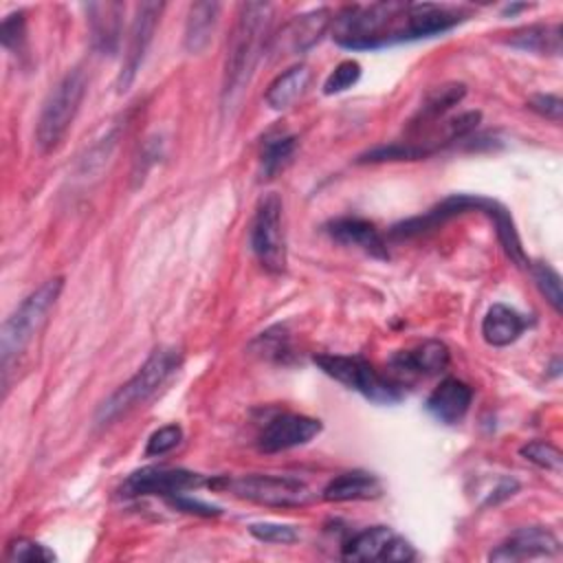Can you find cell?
<instances>
[{
  "label": "cell",
  "instance_id": "1",
  "mask_svg": "<svg viewBox=\"0 0 563 563\" xmlns=\"http://www.w3.org/2000/svg\"><path fill=\"white\" fill-rule=\"evenodd\" d=\"M411 2H367L345 4L332 18V37L350 51H372L398 42H411L409 26Z\"/></svg>",
  "mask_w": 563,
  "mask_h": 563
},
{
  "label": "cell",
  "instance_id": "2",
  "mask_svg": "<svg viewBox=\"0 0 563 563\" xmlns=\"http://www.w3.org/2000/svg\"><path fill=\"white\" fill-rule=\"evenodd\" d=\"M273 20V4L268 2H242L238 7L235 24L227 42L224 59V106L233 103L238 95L249 86L260 57L266 51L268 31Z\"/></svg>",
  "mask_w": 563,
  "mask_h": 563
},
{
  "label": "cell",
  "instance_id": "3",
  "mask_svg": "<svg viewBox=\"0 0 563 563\" xmlns=\"http://www.w3.org/2000/svg\"><path fill=\"white\" fill-rule=\"evenodd\" d=\"M466 211H482V213H486L495 222V231H497L499 244L504 246L506 255L517 266H528L530 264L526 253H523V246H521V240H519V233H517V227L512 222L510 211L501 202H497L493 198L473 196V194H451V196H446L442 202L431 207L427 213L394 224L391 227V238L407 240V238L422 235V233H427V231H431V229L444 224L446 220H451L455 216H462Z\"/></svg>",
  "mask_w": 563,
  "mask_h": 563
},
{
  "label": "cell",
  "instance_id": "4",
  "mask_svg": "<svg viewBox=\"0 0 563 563\" xmlns=\"http://www.w3.org/2000/svg\"><path fill=\"white\" fill-rule=\"evenodd\" d=\"M64 288V277H51L33 292H29L20 306L4 319L0 330V365H2V380L7 385L9 372L13 361H18L24 350L31 345L33 336L44 325L48 312L57 303Z\"/></svg>",
  "mask_w": 563,
  "mask_h": 563
},
{
  "label": "cell",
  "instance_id": "5",
  "mask_svg": "<svg viewBox=\"0 0 563 563\" xmlns=\"http://www.w3.org/2000/svg\"><path fill=\"white\" fill-rule=\"evenodd\" d=\"M180 352L174 347H156L145 363L134 372L132 378H128L123 385H119L97 409V424H110L117 418L130 413L145 400H150L178 369H180Z\"/></svg>",
  "mask_w": 563,
  "mask_h": 563
},
{
  "label": "cell",
  "instance_id": "6",
  "mask_svg": "<svg viewBox=\"0 0 563 563\" xmlns=\"http://www.w3.org/2000/svg\"><path fill=\"white\" fill-rule=\"evenodd\" d=\"M209 486L218 490H227L238 499H246L266 508H299L310 504L312 499L310 486L303 479L292 475H266V473L238 475V477L218 475L209 479Z\"/></svg>",
  "mask_w": 563,
  "mask_h": 563
},
{
  "label": "cell",
  "instance_id": "7",
  "mask_svg": "<svg viewBox=\"0 0 563 563\" xmlns=\"http://www.w3.org/2000/svg\"><path fill=\"white\" fill-rule=\"evenodd\" d=\"M86 73L81 68H73L48 92L35 125V143L42 152H53L66 136L86 97Z\"/></svg>",
  "mask_w": 563,
  "mask_h": 563
},
{
  "label": "cell",
  "instance_id": "8",
  "mask_svg": "<svg viewBox=\"0 0 563 563\" xmlns=\"http://www.w3.org/2000/svg\"><path fill=\"white\" fill-rule=\"evenodd\" d=\"M314 365L339 380L352 391H358L367 400L376 405H394L402 398V387L394 383L389 376H383L369 361L363 356H345V354H314Z\"/></svg>",
  "mask_w": 563,
  "mask_h": 563
},
{
  "label": "cell",
  "instance_id": "9",
  "mask_svg": "<svg viewBox=\"0 0 563 563\" xmlns=\"http://www.w3.org/2000/svg\"><path fill=\"white\" fill-rule=\"evenodd\" d=\"M249 244L264 271L279 275L286 271V240L282 227V198L266 194L255 207V216L249 231Z\"/></svg>",
  "mask_w": 563,
  "mask_h": 563
},
{
  "label": "cell",
  "instance_id": "10",
  "mask_svg": "<svg viewBox=\"0 0 563 563\" xmlns=\"http://www.w3.org/2000/svg\"><path fill=\"white\" fill-rule=\"evenodd\" d=\"M209 484V479L200 473L187 468H172V466H145L130 473L123 484L119 486L121 497H176L185 495L187 490H196Z\"/></svg>",
  "mask_w": 563,
  "mask_h": 563
},
{
  "label": "cell",
  "instance_id": "11",
  "mask_svg": "<svg viewBox=\"0 0 563 563\" xmlns=\"http://www.w3.org/2000/svg\"><path fill=\"white\" fill-rule=\"evenodd\" d=\"M345 561H411L416 556L413 545L389 526H372L356 532L341 548Z\"/></svg>",
  "mask_w": 563,
  "mask_h": 563
},
{
  "label": "cell",
  "instance_id": "12",
  "mask_svg": "<svg viewBox=\"0 0 563 563\" xmlns=\"http://www.w3.org/2000/svg\"><path fill=\"white\" fill-rule=\"evenodd\" d=\"M163 9H165L163 2H141V4H136V13H134V20L130 24V35H128V48H125L121 73H119V79H117L119 92H125L132 86L136 73L141 70V64L147 55V48H150L152 40H154V31L158 26Z\"/></svg>",
  "mask_w": 563,
  "mask_h": 563
},
{
  "label": "cell",
  "instance_id": "13",
  "mask_svg": "<svg viewBox=\"0 0 563 563\" xmlns=\"http://www.w3.org/2000/svg\"><path fill=\"white\" fill-rule=\"evenodd\" d=\"M319 433H321V420L303 413L284 411L266 420V424L257 433L255 444L262 453H279L295 446H303Z\"/></svg>",
  "mask_w": 563,
  "mask_h": 563
},
{
  "label": "cell",
  "instance_id": "14",
  "mask_svg": "<svg viewBox=\"0 0 563 563\" xmlns=\"http://www.w3.org/2000/svg\"><path fill=\"white\" fill-rule=\"evenodd\" d=\"M449 361H451L449 347L438 339H429L411 350H402L394 354L389 361V369H391L389 378L400 387H405L407 383H413L418 378H427L444 372Z\"/></svg>",
  "mask_w": 563,
  "mask_h": 563
},
{
  "label": "cell",
  "instance_id": "15",
  "mask_svg": "<svg viewBox=\"0 0 563 563\" xmlns=\"http://www.w3.org/2000/svg\"><path fill=\"white\" fill-rule=\"evenodd\" d=\"M323 231L339 244L343 246H354L361 249L363 253L376 257V260H387L389 251L385 244V238L376 229L374 222L358 218V216H343L334 218L323 224Z\"/></svg>",
  "mask_w": 563,
  "mask_h": 563
},
{
  "label": "cell",
  "instance_id": "16",
  "mask_svg": "<svg viewBox=\"0 0 563 563\" xmlns=\"http://www.w3.org/2000/svg\"><path fill=\"white\" fill-rule=\"evenodd\" d=\"M332 24V13L325 7L319 9H310L306 13L295 15L282 31L279 35L273 40L282 51L299 55L310 51L330 29Z\"/></svg>",
  "mask_w": 563,
  "mask_h": 563
},
{
  "label": "cell",
  "instance_id": "17",
  "mask_svg": "<svg viewBox=\"0 0 563 563\" xmlns=\"http://www.w3.org/2000/svg\"><path fill=\"white\" fill-rule=\"evenodd\" d=\"M559 552V539L539 526L521 528L512 532L504 543H499L495 550H490V561H526L537 556H552Z\"/></svg>",
  "mask_w": 563,
  "mask_h": 563
},
{
  "label": "cell",
  "instance_id": "18",
  "mask_svg": "<svg viewBox=\"0 0 563 563\" xmlns=\"http://www.w3.org/2000/svg\"><path fill=\"white\" fill-rule=\"evenodd\" d=\"M473 402V389L460 378H444L427 398V411L442 424H457Z\"/></svg>",
  "mask_w": 563,
  "mask_h": 563
},
{
  "label": "cell",
  "instance_id": "19",
  "mask_svg": "<svg viewBox=\"0 0 563 563\" xmlns=\"http://www.w3.org/2000/svg\"><path fill=\"white\" fill-rule=\"evenodd\" d=\"M86 11L95 51L101 55H114L121 44V15L125 7L121 2H92Z\"/></svg>",
  "mask_w": 563,
  "mask_h": 563
},
{
  "label": "cell",
  "instance_id": "20",
  "mask_svg": "<svg viewBox=\"0 0 563 563\" xmlns=\"http://www.w3.org/2000/svg\"><path fill=\"white\" fill-rule=\"evenodd\" d=\"M383 495V482L367 471H347L336 477H332L325 488L321 490V497L325 501H361V499H376Z\"/></svg>",
  "mask_w": 563,
  "mask_h": 563
},
{
  "label": "cell",
  "instance_id": "21",
  "mask_svg": "<svg viewBox=\"0 0 563 563\" xmlns=\"http://www.w3.org/2000/svg\"><path fill=\"white\" fill-rule=\"evenodd\" d=\"M528 319L506 303H493L482 319V336L493 347L515 343L528 328Z\"/></svg>",
  "mask_w": 563,
  "mask_h": 563
},
{
  "label": "cell",
  "instance_id": "22",
  "mask_svg": "<svg viewBox=\"0 0 563 563\" xmlns=\"http://www.w3.org/2000/svg\"><path fill=\"white\" fill-rule=\"evenodd\" d=\"M466 95V86L464 84H457V81H451V84H442L438 88H433L427 99L422 101V106L418 108V112L411 117L409 121V128H407V134H413V132H420V130H427L431 125H435L438 121L444 119V114L457 106Z\"/></svg>",
  "mask_w": 563,
  "mask_h": 563
},
{
  "label": "cell",
  "instance_id": "23",
  "mask_svg": "<svg viewBox=\"0 0 563 563\" xmlns=\"http://www.w3.org/2000/svg\"><path fill=\"white\" fill-rule=\"evenodd\" d=\"M310 81V68L306 64H295L279 73L266 88V103L273 110H286L290 108L303 92Z\"/></svg>",
  "mask_w": 563,
  "mask_h": 563
},
{
  "label": "cell",
  "instance_id": "24",
  "mask_svg": "<svg viewBox=\"0 0 563 563\" xmlns=\"http://www.w3.org/2000/svg\"><path fill=\"white\" fill-rule=\"evenodd\" d=\"M510 46L537 53V55H561V24H530L523 29H517L506 40Z\"/></svg>",
  "mask_w": 563,
  "mask_h": 563
},
{
  "label": "cell",
  "instance_id": "25",
  "mask_svg": "<svg viewBox=\"0 0 563 563\" xmlns=\"http://www.w3.org/2000/svg\"><path fill=\"white\" fill-rule=\"evenodd\" d=\"M218 11H220L218 2H196L189 7L185 37H183V44L189 53H200L207 48V44L213 37Z\"/></svg>",
  "mask_w": 563,
  "mask_h": 563
},
{
  "label": "cell",
  "instance_id": "26",
  "mask_svg": "<svg viewBox=\"0 0 563 563\" xmlns=\"http://www.w3.org/2000/svg\"><path fill=\"white\" fill-rule=\"evenodd\" d=\"M297 150V139L288 132L275 130L266 134L260 150V174L262 178H275L290 161Z\"/></svg>",
  "mask_w": 563,
  "mask_h": 563
},
{
  "label": "cell",
  "instance_id": "27",
  "mask_svg": "<svg viewBox=\"0 0 563 563\" xmlns=\"http://www.w3.org/2000/svg\"><path fill=\"white\" fill-rule=\"evenodd\" d=\"M530 273L534 277V284L539 292L545 297V301L552 306L556 314L563 312V290H561V275L548 264V262H534L528 264Z\"/></svg>",
  "mask_w": 563,
  "mask_h": 563
},
{
  "label": "cell",
  "instance_id": "28",
  "mask_svg": "<svg viewBox=\"0 0 563 563\" xmlns=\"http://www.w3.org/2000/svg\"><path fill=\"white\" fill-rule=\"evenodd\" d=\"M55 559L57 556L53 550L26 537L11 539L4 550V561H11V563H48Z\"/></svg>",
  "mask_w": 563,
  "mask_h": 563
},
{
  "label": "cell",
  "instance_id": "29",
  "mask_svg": "<svg viewBox=\"0 0 563 563\" xmlns=\"http://www.w3.org/2000/svg\"><path fill=\"white\" fill-rule=\"evenodd\" d=\"M519 455L528 462H532L539 468L561 473L563 471V453L559 446L545 440H532L519 449Z\"/></svg>",
  "mask_w": 563,
  "mask_h": 563
},
{
  "label": "cell",
  "instance_id": "30",
  "mask_svg": "<svg viewBox=\"0 0 563 563\" xmlns=\"http://www.w3.org/2000/svg\"><path fill=\"white\" fill-rule=\"evenodd\" d=\"M358 77H361V64L356 59H343L341 64L334 66V70L323 81V92L339 95V92L352 88L358 81Z\"/></svg>",
  "mask_w": 563,
  "mask_h": 563
},
{
  "label": "cell",
  "instance_id": "31",
  "mask_svg": "<svg viewBox=\"0 0 563 563\" xmlns=\"http://www.w3.org/2000/svg\"><path fill=\"white\" fill-rule=\"evenodd\" d=\"M180 442H183V429H180V424H176V422L165 424V427L156 429V431L147 438L145 455H147V457H161V455L174 451Z\"/></svg>",
  "mask_w": 563,
  "mask_h": 563
},
{
  "label": "cell",
  "instance_id": "32",
  "mask_svg": "<svg viewBox=\"0 0 563 563\" xmlns=\"http://www.w3.org/2000/svg\"><path fill=\"white\" fill-rule=\"evenodd\" d=\"M253 347H257V352H260L262 356L275 358V361H282L286 354H290L288 334L282 330V325L262 332V334L253 341Z\"/></svg>",
  "mask_w": 563,
  "mask_h": 563
},
{
  "label": "cell",
  "instance_id": "33",
  "mask_svg": "<svg viewBox=\"0 0 563 563\" xmlns=\"http://www.w3.org/2000/svg\"><path fill=\"white\" fill-rule=\"evenodd\" d=\"M249 532L264 543H279V545H288L295 543L299 539V532L292 526H284V523H271V521H260V523H251Z\"/></svg>",
  "mask_w": 563,
  "mask_h": 563
},
{
  "label": "cell",
  "instance_id": "34",
  "mask_svg": "<svg viewBox=\"0 0 563 563\" xmlns=\"http://www.w3.org/2000/svg\"><path fill=\"white\" fill-rule=\"evenodd\" d=\"M24 13L18 11V13H11L2 20L0 24V42L7 51H20L22 42H24Z\"/></svg>",
  "mask_w": 563,
  "mask_h": 563
},
{
  "label": "cell",
  "instance_id": "35",
  "mask_svg": "<svg viewBox=\"0 0 563 563\" xmlns=\"http://www.w3.org/2000/svg\"><path fill=\"white\" fill-rule=\"evenodd\" d=\"M528 108L534 110L539 117L552 121V123H561L563 117V101L559 95H550V92H539L534 97L528 99Z\"/></svg>",
  "mask_w": 563,
  "mask_h": 563
},
{
  "label": "cell",
  "instance_id": "36",
  "mask_svg": "<svg viewBox=\"0 0 563 563\" xmlns=\"http://www.w3.org/2000/svg\"><path fill=\"white\" fill-rule=\"evenodd\" d=\"M176 510L180 512H189V515H200V517H218L222 510L213 504H205L200 499H191L187 495H176L167 499Z\"/></svg>",
  "mask_w": 563,
  "mask_h": 563
}]
</instances>
